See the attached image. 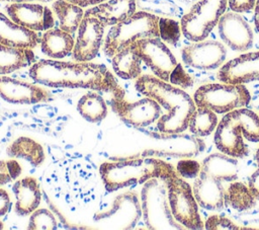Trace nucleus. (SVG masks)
Here are the masks:
<instances>
[{"mask_svg":"<svg viewBox=\"0 0 259 230\" xmlns=\"http://www.w3.org/2000/svg\"><path fill=\"white\" fill-rule=\"evenodd\" d=\"M29 76L36 83L49 87L93 89L110 92L114 98H124L123 89L101 64L39 60L30 66Z\"/></svg>","mask_w":259,"mask_h":230,"instance_id":"1","label":"nucleus"},{"mask_svg":"<svg viewBox=\"0 0 259 230\" xmlns=\"http://www.w3.org/2000/svg\"><path fill=\"white\" fill-rule=\"evenodd\" d=\"M136 89L143 95L155 99L166 109V113L157 121V128L162 134H180L188 128L189 119L196 109V104L184 90L153 75L138 77Z\"/></svg>","mask_w":259,"mask_h":230,"instance_id":"2","label":"nucleus"},{"mask_svg":"<svg viewBox=\"0 0 259 230\" xmlns=\"http://www.w3.org/2000/svg\"><path fill=\"white\" fill-rule=\"evenodd\" d=\"M175 172L172 164L153 157L103 162L99 166V173L108 191L142 184L152 178L164 181Z\"/></svg>","mask_w":259,"mask_h":230,"instance_id":"3","label":"nucleus"},{"mask_svg":"<svg viewBox=\"0 0 259 230\" xmlns=\"http://www.w3.org/2000/svg\"><path fill=\"white\" fill-rule=\"evenodd\" d=\"M244 138L259 142V116L247 108H238L227 112L220 121L214 132V144L218 150L234 158L248 155Z\"/></svg>","mask_w":259,"mask_h":230,"instance_id":"4","label":"nucleus"},{"mask_svg":"<svg viewBox=\"0 0 259 230\" xmlns=\"http://www.w3.org/2000/svg\"><path fill=\"white\" fill-rule=\"evenodd\" d=\"M159 18L155 14L139 11L112 25L104 40L105 55L113 57L118 51L141 39L160 37Z\"/></svg>","mask_w":259,"mask_h":230,"instance_id":"5","label":"nucleus"},{"mask_svg":"<svg viewBox=\"0 0 259 230\" xmlns=\"http://www.w3.org/2000/svg\"><path fill=\"white\" fill-rule=\"evenodd\" d=\"M193 100L196 106L206 107L215 113H227L246 106L251 95L244 84L222 82L198 87Z\"/></svg>","mask_w":259,"mask_h":230,"instance_id":"6","label":"nucleus"},{"mask_svg":"<svg viewBox=\"0 0 259 230\" xmlns=\"http://www.w3.org/2000/svg\"><path fill=\"white\" fill-rule=\"evenodd\" d=\"M167 186L168 201L173 217L186 229L200 230L204 228L198 213V204L190 184L177 172L164 180Z\"/></svg>","mask_w":259,"mask_h":230,"instance_id":"7","label":"nucleus"},{"mask_svg":"<svg viewBox=\"0 0 259 230\" xmlns=\"http://www.w3.org/2000/svg\"><path fill=\"white\" fill-rule=\"evenodd\" d=\"M142 199L144 219L149 229H186L172 215L166 183L160 184L158 178L148 180Z\"/></svg>","mask_w":259,"mask_h":230,"instance_id":"8","label":"nucleus"},{"mask_svg":"<svg viewBox=\"0 0 259 230\" xmlns=\"http://www.w3.org/2000/svg\"><path fill=\"white\" fill-rule=\"evenodd\" d=\"M228 0H199L180 22L183 35L191 42L203 41L225 13Z\"/></svg>","mask_w":259,"mask_h":230,"instance_id":"9","label":"nucleus"},{"mask_svg":"<svg viewBox=\"0 0 259 230\" xmlns=\"http://www.w3.org/2000/svg\"><path fill=\"white\" fill-rule=\"evenodd\" d=\"M132 46L156 77L166 82L169 81L170 74L178 63L160 37L141 39L134 42Z\"/></svg>","mask_w":259,"mask_h":230,"instance_id":"10","label":"nucleus"},{"mask_svg":"<svg viewBox=\"0 0 259 230\" xmlns=\"http://www.w3.org/2000/svg\"><path fill=\"white\" fill-rule=\"evenodd\" d=\"M110 105L124 123L136 128L147 127L158 121L162 116L161 105L148 96L135 102H128L124 98L112 97Z\"/></svg>","mask_w":259,"mask_h":230,"instance_id":"11","label":"nucleus"},{"mask_svg":"<svg viewBox=\"0 0 259 230\" xmlns=\"http://www.w3.org/2000/svg\"><path fill=\"white\" fill-rule=\"evenodd\" d=\"M183 62L199 70H212L219 68L227 57V50L217 41H199L186 46L181 51Z\"/></svg>","mask_w":259,"mask_h":230,"instance_id":"12","label":"nucleus"},{"mask_svg":"<svg viewBox=\"0 0 259 230\" xmlns=\"http://www.w3.org/2000/svg\"><path fill=\"white\" fill-rule=\"evenodd\" d=\"M104 25L91 15H84L73 49V57L78 62H89L98 54L104 34Z\"/></svg>","mask_w":259,"mask_h":230,"instance_id":"13","label":"nucleus"},{"mask_svg":"<svg viewBox=\"0 0 259 230\" xmlns=\"http://www.w3.org/2000/svg\"><path fill=\"white\" fill-rule=\"evenodd\" d=\"M6 11L15 23L33 31L48 30L55 24L52 10L41 4L10 2V4L6 6Z\"/></svg>","mask_w":259,"mask_h":230,"instance_id":"14","label":"nucleus"},{"mask_svg":"<svg viewBox=\"0 0 259 230\" xmlns=\"http://www.w3.org/2000/svg\"><path fill=\"white\" fill-rule=\"evenodd\" d=\"M218 27L221 39L232 50L244 52L252 47V29L238 12L224 13L218 22Z\"/></svg>","mask_w":259,"mask_h":230,"instance_id":"15","label":"nucleus"},{"mask_svg":"<svg viewBox=\"0 0 259 230\" xmlns=\"http://www.w3.org/2000/svg\"><path fill=\"white\" fill-rule=\"evenodd\" d=\"M221 82L246 84L259 81V51L243 54L221 67L218 73Z\"/></svg>","mask_w":259,"mask_h":230,"instance_id":"16","label":"nucleus"},{"mask_svg":"<svg viewBox=\"0 0 259 230\" xmlns=\"http://www.w3.org/2000/svg\"><path fill=\"white\" fill-rule=\"evenodd\" d=\"M49 96L45 88L35 84L6 75L0 76V97L9 103L33 104L47 101Z\"/></svg>","mask_w":259,"mask_h":230,"instance_id":"17","label":"nucleus"},{"mask_svg":"<svg viewBox=\"0 0 259 230\" xmlns=\"http://www.w3.org/2000/svg\"><path fill=\"white\" fill-rule=\"evenodd\" d=\"M197 204L209 211H221L227 203V189L222 180L200 170L192 187Z\"/></svg>","mask_w":259,"mask_h":230,"instance_id":"18","label":"nucleus"},{"mask_svg":"<svg viewBox=\"0 0 259 230\" xmlns=\"http://www.w3.org/2000/svg\"><path fill=\"white\" fill-rule=\"evenodd\" d=\"M136 12V0H106L84 12L102 22L104 26L117 24Z\"/></svg>","mask_w":259,"mask_h":230,"instance_id":"19","label":"nucleus"},{"mask_svg":"<svg viewBox=\"0 0 259 230\" xmlns=\"http://www.w3.org/2000/svg\"><path fill=\"white\" fill-rule=\"evenodd\" d=\"M0 43L10 47L33 49L40 43V39L36 31L15 23L0 12Z\"/></svg>","mask_w":259,"mask_h":230,"instance_id":"20","label":"nucleus"},{"mask_svg":"<svg viewBox=\"0 0 259 230\" xmlns=\"http://www.w3.org/2000/svg\"><path fill=\"white\" fill-rule=\"evenodd\" d=\"M12 191L15 196V212L19 216H26L35 211L40 204V189L36 178L27 176L17 180Z\"/></svg>","mask_w":259,"mask_h":230,"instance_id":"21","label":"nucleus"},{"mask_svg":"<svg viewBox=\"0 0 259 230\" xmlns=\"http://www.w3.org/2000/svg\"><path fill=\"white\" fill-rule=\"evenodd\" d=\"M74 39L71 33L61 28H50L40 39V48L45 55L52 59H62L74 49Z\"/></svg>","mask_w":259,"mask_h":230,"instance_id":"22","label":"nucleus"},{"mask_svg":"<svg viewBox=\"0 0 259 230\" xmlns=\"http://www.w3.org/2000/svg\"><path fill=\"white\" fill-rule=\"evenodd\" d=\"M200 170L222 181H234L238 178L239 163L227 154L212 153L204 158Z\"/></svg>","mask_w":259,"mask_h":230,"instance_id":"23","label":"nucleus"},{"mask_svg":"<svg viewBox=\"0 0 259 230\" xmlns=\"http://www.w3.org/2000/svg\"><path fill=\"white\" fill-rule=\"evenodd\" d=\"M34 61L31 49L16 48L0 43V75H6Z\"/></svg>","mask_w":259,"mask_h":230,"instance_id":"24","label":"nucleus"},{"mask_svg":"<svg viewBox=\"0 0 259 230\" xmlns=\"http://www.w3.org/2000/svg\"><path fill=\"white\" fill-rule=\"evenodd\" d=\"M142 60L130 45L118 51L112 57V68L115 74L122 79H136L141 76Z\"/></svg>","mask_w":259,"mask_h":230,"instance_id":"25","label":"nucleus"},{"mask_svg":"<svg viewBox=\"0 0 259 230\" xmlns=\"http://www.w3.org/2000/svg\"><path fill=\"white\" fill-rule=\"evenodd\" d=\"M7 154L13 158H21L32 166H39L45 160V152L40 144L27 138L19 137L7 148Z\"/></svg>","mask_w":259,"mask_h":230,"instance_id":"26","label":"nucleus"},{"mask_svg":"<svg viewBox=\"0 0 259 230\" xmlns=\"http://www.w3.org/2000/svg\"><path fill=\"white\" fill-rule=\"evenodd\" d=\"M53 10L59 19L60 28L71 34L78 29L84 17L82 7L68 0H55Z\"/></svg>","mask_w":259,"mask_h":230,"instance_id":"27","label":"nucleus"},{"mask_svg":"<svg viewBox=\"0 0 259 230\" xmlns=\"http://www.w3.org/2000/svg\"><path fill=\"white\" fill-rule=\"evenodd\" d=\"M79 113L90 123L101 122L107 114V105L103 97L95 92L84 94L77 103Z\"/></svg>","mask_w":259,"mask_h":230,"instance_id":"28","label":"nucleus"},{"mask_svg":"<svg viewBox=\"0 0 259 230\" xmlns=\"http://www.w3.org/2000/svg\"><path fill=\"white\" fill-rule=\"evenodd\" d=\"M218 126V117L214 111L196 106L188 122V129L196 137H205L210 135Z\"/></svg>","mask_w":259,"mask_h":230,"instance_id":"29","label":"nucleus"},{"mask_svg":"<svg viewBox=\"0 0 259 230\" xmlns=\"http://www.w3.org/2000/svg\"><path fill=\"white\" fill-rule=\"evenodd\" d=\"M257 199L242 182H232L227 189V203L236 211H247L253 208Z\"/></svg>","mask_w":259,"mask_h":230,"instance_id":"30","label":"nucleus"},{"mask_svg":"<svg viewBox=\"0 0 259 230\" xmlns=\"http://www.w3.org/2000/svg\"><path fill=\"white\" fill-rule=\"evenodd\" d=\"M57 228L54 215L47 209H36L29 217L27 229L29 230H53Z\"/></svg>","mask_w":259,"mask_h":230,"instance_id":"31","label":"nucleus"},{"mask_svg":"<svg viewBox=\"0 0 259 230\" xmlns=\"http://www.w3.org/2000/svg\"><path fill=\"white\" fill-rule=\"evenodd\" d=\"M181 32V26L176 20L165 17L159 18V33L162 41L175 45L179 41Z\"/></svg>","mask_w":259,"mask_h":230,"instance_id":"32","label":"nucleus"},{"mask_svg":"<svg viewBox=\"0 0 259 230\" xmlns=\"http://www.w3.org/2000/svg\"><path fill=\"white\" fill-rule=\"evenodd\" d=\"M21 166L16 160L0 161V186L4 185L21 174Z\"/></svg>","mask_w":259,"mask_h":230,"instance_id":"33","label":"nucleus"},{"mask_svg":"<svg viewBox=\"0 0 259 230\" xmlns=\"http://www.w3.org/2000/svg\"><path fill=\"white\" fill-rule=\"evenodd\" d=\"M201 165L192 159H182L179 160L176 165L177 174L186 179H194L200 172Z\"/></svg>","mask_w":259,"mask_h":230,"instance_id":"34","label":"nucleus"},{"mask_svg":"<svg viewBox=\"0 0 259 230\" xmlns=\"http://www.w3.org/2000/svg\"><path fill=\"white\" fill-rule=\"evenodd\" d=\"M204 228L207 230H239L245 229L244 227H240L230 219L224 216L212 215L207 218L204 223Z\"/></svg>","mask_w":259,"mask_h":230,"instance_id":"35","label":"nucleus"},{"mask_svg":"<svg viewBox=\"0 0 259 230\" xmlns=\"http://www.w3.org/2000/svg\"><path fill=\"white\" fill-rule=\"evenodd\" d=\"M169 81L171 82V84L182 88H189L193 85L192 78L186 73L181 64H177L176 67L173 69L170 74Z\"/></svg>","mask_w":259,"mask_h":230,"instance_id":"36","label":"nucleus"},{"mask_svg":"<svg viewBox=\"0 0 259 230\" xmlns=\"http://www.w3.org/2000/svg\"><path fill=\"white\" fill-rule=\"evenodd\" d=\"M257 0H228V4L232 11L241 13L255 8Z\"/></svg>","mask_w":259,"mask_h":230,"instance_id":"37","label":"nucleus"},{"mask_svg":"<svg viewBox=\"0 0 259 230\" xmlns=\"http://www.w3.org/2000/svg\"><path fill=\"white\" fill-rule=\"evenodd\" d=\"M256 161H257V169L252 173L249 179V188L255 196V198L259 201V148L256 152Z\"/></svg>","mask_w":259,"mask_h":230,"instance_id":"38","label":"nucleus"},{"mask_svg":"<svg viewBox=\"0 0 259 230\" xmlns=\"http://www.w3.org/2000/svg\"><path fill=\"white\" fill-rule=\"evenodd\" d=\"M10 208V198L6 190L0 188V217L4 216Z\"/></svg>","mask_w":259,"mask_h":230,"instance_id":"39","label":"nucleus"},{"mask_svg":"<svg viewBox=\"0 0 259 230\" xmlns=\"http://www.w3.org/2000/svg\"><path fill=\"white\" fill-rule=\"evenodd\" d=\"M74 4H77L79 6L83 7H88V6H95L97 4H100L106 0H68Z\"/></svg>","mask_w":259,"mask_h":230,"instance_id":"40","label":"nucleus"},{"mask_svg":"<svg viewBox=\"0 0 259 230\" xmlns=\"http://www.w3.org/2000/svg\"><path fill=\"white\" fill-rule=\"evenodd\" d=\"M254 19H255V25H256V28L257 30L259 31V0L256 1V5H255V16H254Z\"/></svg>","mask_w":259,"mask_h":230,"instance_id":"41","label":"nucleus"},{"mask_svg":"<svg viewBox=\"0 0 259 230\" xmlns=\"http://www.w3.org/2000/svg\"><path fill=\"white\" fill-rule=\"evenodd\" d=\"M7 1L12 3H22V2H32L34 0H7Z\"/></svg>","mask_w":259,"mask_h":230,"instance_id":"42","label":"nucleus"},{"mask_svg":"<svg viewBox=\"0 0 259 230\" xmlns=\"http://www.w3.org/2000/svg\"><path fill=\"white\" fill-rule=\"evenodd\" d=\"M3 228H4V225H3V223L0 221V230L3 229Z\"/></svg>","mask_w":259,"mask_h":230,"instance_id":"43","label":"nucleus"},{"mask_svg":"<svg viewBox=\"0 0 259 230\" xmlns=\"http://www.w3.org/2000/svg\"><path fill=\"white\" fill-rule=\"evenodd\" d=\"M38 1H40V2H51L53 0H38Z\"/></svg>","mask_w":259,"mask_h":230,"instance_id":"44","label":"nucleus"},{"mask_svg":"<svg viewBox=\"0 0 259 230\" xmlns=\"http://www.w3.org/2000/svg\"><path fill=\"white\" fill-rule=\"evenodd\" d=\"M0 1H7V0H0Z\"/></svg>","mask_w":259,"mask_h":230,"instance_id":"45","label":"nucleus"}]
</instances>
